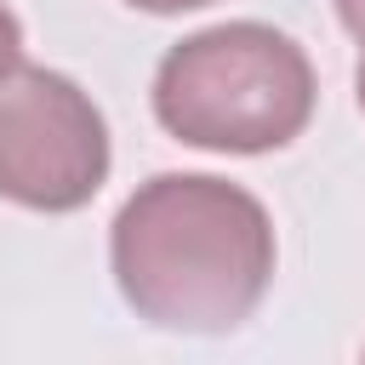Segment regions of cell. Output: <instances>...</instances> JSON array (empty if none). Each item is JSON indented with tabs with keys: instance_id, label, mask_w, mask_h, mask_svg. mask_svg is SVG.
<instances>
[{
	"instance_id": "cell-7",
	"label": "cell",
	"mask_w": 365,
	"mask_h": 365,
	"mask_svg": "<svg viewBox=\"0 0 365 365\" xmlns=\"http://www.w3.org/2000/svg\"><path fill=\"white\" fill-rule=\"evenodd\" d=\"M354 91H359V114H365V51H359V68H354Z\"/></svg>"
},
{
	"instance_id": "cell-1",
	"label": "cell",
	"mask_w": 365,
	"mask_h": 365,
	"mask_svg": "<svg viewBox=\"0 0 365 365\" xmlns=\"http://www.w3.org/2000/svg\"><path fill=\"white\" fill-rule=\"evenodd\" d=\"M274 222L262 200L211 171L148 177L108 228L125 308L160 331H240L274 285Z\"/></svg>"
},
{
	"instance_id": "cell-4",
	"label": "cell",
	"mask_w": 365,
	"mask_h": 365,
	"mask_svg": "<svg viewBox=\"0 0 365 365\" xmlns=\"http://www.w3.org/2000/svg\"><path fill=\"white\" fill-rule=\"evenodd\" d=\"M17 63H23V23H17V11L0 0V80H6Z\"/></svg>"
},
{
	"instance_id": "cell-6",
	"label": "cell",
	"mask_w": 365,
	"mask_h": 365,
	"mask_svg": "<svg viewBox=\"0 0 365 365\" xmlns=\"http://www.w3.org/2000/svg\"><path fill=\"white\" fill-rule=\"evenodd\" d=\"M336 17L354 40H365V0H336Z\"/></svg>"
},
{
	"instance_id": "cell-5",
	"label": "cell",
	"mask_w": 365,
	"mask_h": 365,
	"mask_svg": "<svg viewBox=\"0 0 365 365\" xmlns=\"http://www.w3.org/2000/svg\"><path fill=\"white\" fill-rule=\"evenodd\" d=\"M137 11H154V17H177V11H200V6H217V0H125Z\"/></svg>"
},
{
	"instance_id": "cell-2",
	"label": "cell",
	"mask_w": 365,
	"mask_h": 365,
	"mask_svg": "<svg viewBox=\"0 0 365 365\" xmlns=\"http://www.w3.org/2000/svg\"><path fill=\"white\" fill-rule=\"evenodd\" d=\"M154 120L205 154H268L314 120V63L274 23H217L177 40L154 68Z\"/></svg>"
},
{
	"instance_id": "cell-3",
	"label": "cell",
	"mask_w": 365,
	"mask_h": 365,
	"mask_svg": "<svg viewBox=\"0 0 365 365\" xmlns=\"http://www.w3.org/2000/svg\"><path fill=\"white\" fill-rule=\"evenodd\" d=\"M108 165V120L91 91L34 63L0 80V200L63 217L97 200Z\"/></svg>"
}]
</instances>
